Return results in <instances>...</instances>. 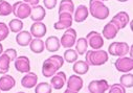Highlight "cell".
Masks as SVG:
<instances>
[{"label":"cell","instance_id":"6da1fadb","mask_svg":"<svg viewBox=\"0 0 133 93\" xmlns=\"http://www.w3.org/2000/svg\"><path fill=\"white\" fill-rule=\"evenodd\" d=\"M64 65V59L61 55L55 54L46 59L42 66V74L45 77H51Z\"/></svg>","mask_w":133,"mask_h":93},{"label":"cell","instance_id":"7a4b0ae2","mask_svg":"<svg viewBox=\"0 0 133 93\" xmlns=\"http://www.w3.org/2000/svg\"><path fill=\"white\" fill-rule=\"evenodd\" d=\"M89 13L95 19L105 20L109 16V9L104 4L102 0H90Z\"/></svg>","mask_w":133,"mask_h":93},{"label":"cell","instance_id":"3957f363","mask_svg":"<svg viewBox=\"0 0 133 93\" xmlns=\"http://www.w3.org/2000/svg\"><path fill=\"white\" fill-rule=\"evenodd\" d=\"M85 62L88 65L91 66H101L104 65L106 62L108 61V53L105 50H101V49H97V50H89L86 53L85 56Z\"/></svg>","mask_w":133,"mask_h":93},{"label":"cell","instance_id":"277c9868","mask_svg":"<svg viewBox=\"0 0 133 93\" xmlns=\"http://www.w3.org/2000/svg\"><path fill=\"white\" fill-rule=\"evenodd\" d=\"M31 6L23 1H17L12 5V13L18 19H25L30 15Z\"/></svg>","mask_w":133,"mask_h":93},{"label":"cell","instance_id":"5b68a950","mask_svg":"<svg viewBox=\"0 0 133 93\" xmlns=\"http://www.w3.org/2000/svg\"><path fill=\"white\" fill-rule=\"evenodd\" d=\"M130 50V46L126 42H113L108 47V52L110 55L114 56H125Z\"/></svg>","mask_w":133,"mask_h":93},{"label":"cell","instance_id":"8992f818","mask_svg":"<svg viewBox=\"0 0 133 93\" xmlns=\"http://www.w3.org/2000/svg\"><path fill=\"white\" fill-rule=\"evenodd\" d=\"M77 41V30L74 28H67V30H65V33L63 34L60 44L64 48H70L76 44Z\"/></svg>","mask_w":133,"mask_h":93},{"label":"cell","instance_id":"52a82bcc","mask_svg":"<svg viewBox=\"0 0 133 93\" xmlns=\"http://www.w3.org/2000/svg\"><path fill=\"white\" fill-rule=\"evenodd\" d=\"M86 41H87V44H89V46L93 50L101 49L104 45V39L102 35L97 32H93V30L86 36Z\"/></svg>","mask_w":133,"mask_h":93},{"label":"cell","instance_id":"ba28073f","mask_svg":"<svg viewBox=\"0 0 133 93\" xmlns=\"http://www.w3.org/2000/svg\"><path fill=\"white\" fill-rule=\"evenodd\" d=\"M114 66L119 72H131L133 69V60L131 56H119L114 62Z\"/></svg>","mask_w":133,"mask_h":93},{"label":"cell","instance_id":"9c48e42d","mask_svg":"<svg viewBox=\"0 0 133 93\" xmlns=\"http://www.w3.org/2000/svg\"><path fill=\"white\" fill-rule=\"evenodd\" d=\"M71 25H72V15L68 13H60L59 21L54 24V27L57 30H61V29L70 28Z\"/></svg>","mask_w":133,"mask_h":93},{"label":"cell","instance_id":"30bf717a","mask_svg":"<svg viewBox=\"0 0 133 93\" xmlns=\"http://www.w3.org/2000/svg\"><path fill=\"white\" fill-rule=\"evenodd\" d=\"M109 89V84L106 80L91 81L88 85V90L90 93H105Z\"/></svg>","mask_w":133,"mask_h":93},{"label":"cell","instance_id":"8fae6325","mask_svg":"<svg viewBox=\"0 0 133 93\" xmlns=\"http://www.w3.org/2000/svg\"><path fill=\"white\" fill-rule=\"evenodd\" d=\"M15 68L18 72L27 73L30 71V62L29 59L25 55H20L15 59Z\"/></svg>","mask_w":133,"mask_h":93},{"label":"cell","instance_id":"7c38bea8","mask_svg":"<svg viewBox=\"0 0 133 93\" xmlns=\"http://www.w3.org/2000/svg\"><path fill=\"white\" fill-rule=\"evenodd\" d=\"M46 25L43 22H35L30 26V35L36 39L43 38L46 35Z\"/></svg>","mask_w":133,"mask_h":93},{"label":"cell","instance_id":"4fadbf2b","mask_svg":"<svg viewBox=\"0 0 133 93\" xmlns=\"http://www.w3.org/2000/svg\"><path fill=\"white\" fill-rule=\"evenodd\" d=\"M66 83V74L65 72H56L52 76H51V81H50V85L52 87V89L55 90H60L64 87Z\"/></svg>","mask_w":133,"mask_h":93},{"label":"cell","instance_id":"5bb4252c","mask_svg":"<svg viewBox=\"0 0 133 93\" xmlns=\"http://www.w3.org/2000/svg\"><path fill=\"white\" fill-rule=\"evenodd\" d=\"M111 22L113 24H115L119 29L125 28L127 26V24L129 23V15L126 12H118L111 19Z\"/></svg>","mask_w":133,"mask_h":93},{"label":"cell","instance_id":"9a60e30c","mask_svg":"<svg viewBox=\"0 0 133 93\" xmlns=\"http://www.w3.org/2000/svg\"><path fill=\"white\" fill-rule=\"evenodd\" d=\"M38 82V75L34 72H27L21 80V85L26 88V89H30L34 88L37 85Z\"/></svg>","mask_w":133,"mask_h":93},{"label":"cell","instance_id":"2e32d148","mask_svg":"<svg viewBox=\"0 0 133 93\" xmlns=\"http://www.w3.org/2000/svg\"><path fill=\"white\" fill-rule=\"evenodd\" d=\"M45 10L42 5H34L31 6V10H30V15L29 17L31 18L32 21L35 22H41L44 18H45Z\"/></svg>","mask_w":133,"mask_h":93},{"label":"cell","instance_id":"e0dca14e","mask_svg":"<svg viewBox=\"0 0 133 93\" xmlns=\"http://www.w3.org/2000/svg\"><path fill=\"white\" fill-rule=\"evenodd\" d=\"M118 32H119V28L115 24H113L112 22H109L103 28V37L107 40L114 39Z\"/></svg>","mask_w":133,"mask_h":93},{"label":"cell","instance_id":"ac0fdd59","mask_svg":"<svg viewBox=\"0 0 133 93\" xmlns=\"http://www.w3.org/2000/svg\"><path fill=\"white\" fill-rule=\"evenodd\" d=\"M16 85V81L11 75H2L0 77V90L1 91H10Z\"/></svg>","mask_w":133,"mask_h":93},{"label":"cell","instance_id":"d6986e66","mask_svg":"<svg viewBox=\"0 0 133 93\" xmlns=\"http://www.w3.org/2000/svg\"><path fill=\"white\" fill-rule=\"evenodd\" d=\"M83 88V80L79 75H71L67 81V89L79 92Z\"/></svg>","mask_w":133,"mask_h":93},{"label":"cell","instance_id":"ffe728a7","mask_svg":"<svg viewBox=\"0 0 133 93\" xmlns=\"http://www.w3.org/2000/svg\"><path fill=\"white\" fill-rule=\"evenodd\" d=\"M44 45H45V48H46L49 52H56V51H58V50L60 49V46H61L60 40H59V38L56 37V36H50V37H48V38L46 39Z\"/></svg>","mask_w":133,"mask_h":93},{"label":"cell","instance_id":"44dd1931","mask_svg":"<svg viewBox=\"0 0 133 93\" xmlns=\"http://www.w3.org/2000/svg\"><path fill=\"white\" fill-rule=\"evenodd\" d=\"M31 35L30 33L26 32V30H21L20 33H18V35L16 36V42L19 46L25 47L27 45H29V43L31 42Z\"/></svg>","mask_w":133,"mask_h":93},{"label":"cell","instance_id":"7402d4cb","mask_svg":"<svg viewBox=\"0 0 133 93\" xmlns=\"http://www.w3.org/2000/svg\"><path fill=\"white\" fill-rule=\"evenodd\" d=\"M74 14H75V16H74L75 21L78 22V23H81V22H83V21H85L87 19L89 12H88V9L85 5L81 4V5H79L77 8V10H76V12Z\"/></svg>","mask_w":133,"mask_h":93},{"label":"cell","instance_id":"603a6c76","mask_svg":"<svg viewBox=\"0 0 133 93\" xmlns=\"http://www.w3.org/2000/svg\"><path fill=\"white\" fill-rule=\"evenodd\" d=\"M60 13H68L72 15L75 13V4L72 0H62L60 2V9H59V14Z\"/></svg>","mask_w":133,"mask_h":93},{"label":"cell","instance_id":"cb8c5ba5","mask_svg":"<svg viewBox=\"0 0 133 93\" xmlns=\"http://www.w3.org/2000/svg\"><path fill=\"white\" fill-rule=\"evenodd\" d=\"M74 71L77 73V74H80V75H83V74H86L89 70V65L86 63L85 61H76V63L74 64V67H72Z\"/></svg>","mask_w":133,"mask_h":93},{"label":"cell","instance_id":"d4e9b609","mask_svg":"<svg viewBox=\"0 0 133 93\" xmlns=\"http://www.w3.org/2000/svg\"><path fill=\"white\" fill-rule=\"evenodd\" d=\"M29 48L34 53H41V52L44 51L45 45H44V42L41 39H36L35 38L29 43Z\"/></svg>","mask_w":133,"mask_h":93},{"label":"cell","instance_id":"484cf974","mask_svg":"<svg viewBox=\"0 0 133 93\" xmlns=\"http://www.w3.org/2000/svg\"><path fill=\"white\" fill-rule=\"evenodd\" d=\"M10 63L11 60L5 53L0 54V74H5L6 72H9Z\"/></svg>","mask_w":133,"mask_h":93},{"label":"cell","instance_id":"4316f807","mask_svg":"<svg viewBox=\"0 0 133 93\" xmlns=\"http://www.w3.org/2000/svg\"><path fill=\"white\" fill-rule=\"evenodd\" d=\"M78 58H79L78 52L75 49L68 48L67 50L64 52V58L63 59L67 62V63H75V62L78 60Z\"/></svg>","mask_w":133,"mask_h":93},{"label":"cell","instance_id":"83f0119b","mask_svg":"<svg viewBox=\"0 0 133 93\" xmlns=\"http://www.w3.org/2000/svg\"><path fill=\"white\" fill-rule=\"evenodd\" d=\"M9 28L13 33H20L23 28V22L20 19H13L9 23Z\"/></svg>","mask_w":133,"mask_h":93},{"label":"cell","instance_id":"f1b7e54d","mask_svg":"<svg viewBox=\"0 0 133 93\" xmlns=\"http://www.w3.org/2000/svg\"><path fill=\"white\" fill-rule=\"evenodd\" d=\"M119 84L124 88H131L133 86V74L132 73H126L121 76Z\"/></svg>","mask_w":133,"mask_h":93},{"label":"cell","instance_id":"f546056e","mask_svg":"<svg viewBox=\"0 0 133 93\" xmlns=\"http://www.w3.org/2000/svg\"><path fill=\"white\" fill-rule=\"evenodd\" d=\"M77 42V45H76V51L78 52V54H80V55H82V54H84L85 52H86V50H87V47H88V44H87V41H86V39L85 38H80V39H78V41H76Z\"/></svg>","mask_w":133,"mask_h":93},{"label":"cell","instance_id":"4dcf8cb0","mask_svg":"<svg viewBox=\"0 0 133 93\" xmlns=\"http://www.w3.org/2000/svg\"><path fill=\"white\" fill-rule=\"evenodd\" d=\"M12 14V5L5 1V0H0V16H9Z\"/></svg>","mask_w":133,"mask_h":93},{"label":"cell","instance_id":"1f68e13d","mask_svg":"<svg viewBox=\"0 0 133 93\" xmlns=\"http://www.w3.org/2000/svg\"><path fill=\"white\" fill-rule=\"evenodd\" d=\"M52 87L48 83H40L35 88V93H51Z\"/></svg>","mask_w":133,"mask_h":93},{"label":"cell","instance_id":"d6a6232c","mask_svg":"<svg viewBox=\"0 0 133 93\" xmlns=\"http://www.w3.org/2000/svg\"><path fill=\"white\" fill-rule=\"evenodd\" d=\"M9 34H10L9 26L3 22H0V41L5 40L9 36Z\"/></svg>","mask_w":133,"mask_h":93},{"label":"cell","instance_id":"836d02e7","mask_svg":"<svg viewBox=\"0 0 133 93\" xmlns=\"http://www.w3.org/2000/svg\"><path fill=\"white\" fill-rule=\"evenodd\" d=\"M109 92L111 93H126V89L121 84H113L109 86Z\"/></svg>","mask_w":133,"mask_h":93},{"label":"cell","instance_id":"e575fe53","mask_svg":"<svg viewBox=\"0 0 133 93\" xmlns=\"http://www.w3.org/2000/svg\"><path fill=\"white\" fill-rule=\"evenodd\" d=\"M4 53L10 58L11 61H15V59L17 58V51H16L15 49H13V48H9V49H6V50L4 51Z\"/></svg>","mask_w":133,"mask_h":93},{"label":"cell","instance_id":"d590c367","mask_svg":"<svg viewBox=\"0 0 133 93\" xmlns=\"http://www.w3.org/2000/svg\"><path fill=\"white\" fill-rule=\"evenodd\" d=\"M43 3H44L46 9L52 10L57 5V0H43Z\"/></svg>","mask_w":133,"mask_h":93},{"label":"cell","instance_id":"8d00e7d4","mask_svg":"<svg viewBox=\"0 0 133 93\" xmlns=\"http://www.w3.org/2000/svg\"><path fill=\"white\" fill-rule=\"evenodd\" d=\"M23 2L31 5V6H34V5H38L39 2H40V0H23Z\"/></svg>","mask_w":133,"mask_h":93},{"label":"cell","instance_id":"74e56055","mask_svg":"<svg viewBox=\"0 0 133 93\" xmlns=\"http://www.w3.org/2000/svg\"><path fill=\"white\" fill-rule=\"evenodd\" d=\"M64 93H78V92L72 91V90H70V89H67V90H65V92H64Z\"/></svg>","mask_w":133,"mask_h":93},{"label":"cell","instance_id":"f35d334b","mask_svg":"<svg viewBox=\"0 0 133 93\" xmlns=\"http://www.w3.org/2000/svg\"><path fill=\"white\" fill-rule=\"evenodd\" d=\"M2 52H3V46L1 43H0V54H2Z\"/></svg>","mask_w":133,"mask_h":93},{"label":"cell","instance_id":"ab89813d","mask_svg":"<svg viewBox=\"0 0 133 93\" xmlns=\"http://www.w3.org/2000/svg\"><path fill=\"white\" fill-rule=\"evenodd\" d=\"M117 1H119V2H126V1H128V0H117Z\"/></svg>","mask_w":133,"mask_h":93},{"label":"cell","instance_id":"60d3db41","mask_svg":"<svg viewBox=\"0 0 133 93\" xmlns=\"http://www.w3.org/2000/svg\"><path fill=\"white\" fill-rule=\"evenodd\" d=\"M18 93H25V92H22V91H21V92H18Z\"/></svg>","mask_w":133,"mask_h":93},{"label":"cell","instance_id":"b9f144b4","mask_svg":"<svg viewBox=\"0 0 133 93\" xmlns=\"http://www.w3.org/2000/svg\"><path fill=\"white\" fill-rule=\"evenodd\" d=\"M102 1H108V0H102Z\"/></svg>","mask_w":133,"mask_h":93},{"label":"cell","instance_id":"7bdbcfd3","mask_svg":"<svg viewBox=\"0 0 133 93\" xmlns=\"http://www.w3.org/2000/svg\"><path fill=\"white\" fill-rule=\"evenodd\" d=\"M109 93H111V92H109Z\"/></svg>","mask_w":133,"mask_h":93}]
</instances>
